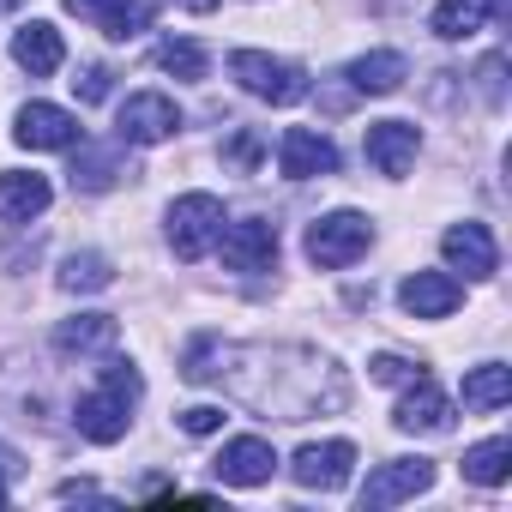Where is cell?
Segmentation results:
<instances>
[{
    "instance_id": "cell-1",
    "label": "cell",
    "mask_w": 512,
    "mask_h": 512,
    "mask_svg": "<svg viewBox=\"0 0 512 512\" xmlns=\"http://www.w3.org/2000/svg\"><path fill=\"white\" fill-rule=\"evenodd\" d=\"M181 374L193 386H223L235 404L260 410L272 422H308L332 416L350 404V380L332 356L308 344H223V338H193Z\"/></svg>"
},
{
    "instance_id": "cell-2",
    "label": "cell",
    "mask_w": 512,
    "mask_h": 512,
    "mask_svg": "<svg viewBox=\"0 0 512 512\" xmlns=\"http://www.w3.org/2000/svg\"><path fill=\"white\" fill-rule=\"evenodd\" d=\"M139 392H145V380H139L133 362H103V380H97L91 392H79V404H73L79 434L97 440V446H115V440L127 434V422H133Z\"/></svg>"
},
{
    "instance_id": "cell-3",
    "label": "cell",
    "mask_w": 512,
    "mask_h": 512,
    "mask_svg": "<svg viewBox=\"0 0 512 512\" xmlns=\"http://www.w3.org/2000/svg\"><path fill=\"white\" fill-rule=\"evenodd\" d=\"M229 79H235L247 97L278 103V109H290V103L308 97V73H302L296 61L266 55V49H235V55H229Z\"/></svg>"
},
{
    "instance_id": "cell-4",
    "label": "cell",
    "mask_w": 512,
    "mask_h": 512,
    "mask_svg": "<svg viewBox=\"0 0 512 512\" xmlns=\"http://www.w3.org/2000/svg\"><path fill=\"white\" fill-rule=\"evenodd\" d=\"M163 235L175 247V260H199V253H211L217 235H223V199L217 193H181L169 205V217H163Z\"/></svg>"
},
{
    "instance_id": "cell-5",
    "label": "cell",
    "mask_w": 512,
    "mask_h": 512,
    "mask_svg": "<svg viewBox=\"0 0 512 512\" xmlns=\"http://www.w3.org/2000/svg\"><path fill=\"white\" fill-rule=\"evenodd\" d=\"M368 247H374V223H368L362 211H326V217L308 229V260H314L320 272L356 266Z\"/></svg>"
},
{
    "instance_id": "cell-6",
    "label": "cell",
    "mask_w": 512,
    "mask_h": 512,
    "mask_svg": "<svg viewBox=\"0 0 512 512\" xmlns=\"http://www.w3.org/2000/svg\"><path fill=\"white\" fill-rule=\"evenodd\" d=\"M434 488V464L428 458H386L368 482H362V512H386V506H404L416 494Z\"/></svg>"
},
{
    "instance_id": "cell-7",
    "label": "cell",
    "mask_w": 512,
    "mask_h": 512,
    "mask_svg": "<svg viewBox=\"0 0 512 512\" xmlns=\"http://www.w3.org/2000/svg\"><path fill=\"white\" fill-rule=\"evenodd\" d=\"M217 241H223V266H229V272H247V278L278 272V229H272L266 217H241V223H229Z\"/></svg>"
},
{
    "instance_id": "cell-8",
    "label": "cell",
    "mask_w": 512,
    "mask_h": 512,
    "mask_svg": "<svg viewBox=\"0 0 512 512\" xmlns=\"http://www.w3.org/2000/svg\"><path fill=\"white\" fill-rule=\"evenodd\" d=\"M181 133V109L163 91H133L121 103V145H163Z\"/></svg>"
},
{
    "instance_id": "cell-9",
    "label": "cell",
    "mask_w": 512,
    "mask_h": 512,
    "mask_svg": "<svg viewBox=\"0 0 512 512\" xmlns=\"http://www.w3.org/2000/svg\"><path fill=\"white\" fill-rule=\"evenodd\" d=\"M13 139L25 151H73L85 133H79V115L61 109V103H25L19 121H13Z\"/></svg>"
},
{
    "instance_id": "cell-10",
    "label": "cell",
    "mask_w": 512,
    "mask_h": 512,
    "mask_svg": "<svg viewBox=\"0 0 512 512\" xmlns=\"http://www.w3.org/2000/svg\"><path fill=\"white\" fill-rule=\"evenodd\" d=\"M211 470H217L223 488H260V482H272L278 452H272V440H260V434H235V440H223V452H217Z\"/></svg>"
},
{
    "instance_id": "cell-11",
    "label": "cell",
    "mask_w": 512,
    "mask_h": 512,
    "mask_svg": "<svg viewBox=\"0 0 512 512\" xmlns=\"http://www.w3.org/2000/svg\"><path fill=\"white\" fill-rule=\"evenodd\" d=\"M440 253H446V266L464 272L470 284H482V278L500 272V247H494L488 223H452V229L440 235Z\"/></svg>"
},
{
    "instance_id": "cell-12",
    "label": "cell",
    "mask_w": 512,
    "mask_h": 512,
    "mask_svg": "<svg viewBox=\"0 0 512 512\" xmlns=\"http://www.w3.org/2000/svg\"><path fill=\"white\" fill-rule=\"evenodd\" d=\"M350 470H356V446H350V440H314V446H302V452L290 458V476H296L302 488H320V494L344 488Z\"/></svg>"
},
{
    "instance_id": "cell-13",
    "label": "cell",
    "mask_w": 512,
    "mask_h": 512,
    "mask_svg": "<svg viewBox=\"0 0 512 512\" xmlns=\"http://www.w3.org/2000/svg\"><path fill=\"white\" fill-rule=\"evenodd\" d=\"M392 422H398L404 434H446V428H452V398H446L428 374H416V380L404 386V398H398Z\"/></svg>"
},
{
    "instance_id": "cell-14",
    "label": "cell",
    "mask_w": 512,
    "mask_h": 512,
    "mask_svg": "<svg viewBox=\"0 0 512 512\" xmlns=\"http://www.w3.org/2000/svg\"><path fill=\"white\" fill-rule=\"evenodd\" d=\"M362 151H368V163L380 169V175H410L416 169V151H422V133L410 127V121H374L368 127V139H362Z\"/></svg>"
},
{
    "instance_id": "cell-15",
    "label": "cell",
    "mask_w": 512,
    "mask_h": 512,
    "mask_svg": "<svg viewBox=\"0 0 512 512\" xmlns=\"http://www.w3.org/2000/svg\"><path fill=\"white\" fill-rule=\"evenodd\" d=\"M278 169H284L290 181L332 175V169H338V145H332L326 133H314V127H290V133L278 139Z\"/></svg>"
},
{
    "instance_id": "cell-16",
    "label": "cell",
    "mask_w": 512,
    "mask_h": 512,
    "mask_svg": "<svg viewBox=\"0 0 512 512\" xmlns=\"http://www.w3.org/2000/svg\"><path fill=\"white\" fill-rule=\"evenodd\" d=\"M398 302H404V314H416V320H446V314L464 302V284H458L452 272H410V278L398 284Z\"/></svg>"
},
{
    "instance_id": "cell-17",
    "label": "cell",
    "mask_w": 512,
    "mask_h": 512,
    "mask_svg": "<svg viewBox=\"0 0 512 512\" xmlns=\"http://www.w3.org/2000/svg\"><path fill=\"white\" fill-rule=\"evenodd\" d=\"M67 13L85 19V25H97V31L115 37V43H127V37H139V31L151 25V7H145V0H67Z\"/></svg>"
},
{
    "instance_id": "cell-18",
    "label": "cell",
    "mask_w": 512,
    "mask_h": 512,
    "mask_svg": "<svg viewBox=\"0 0 512 512\" xmlns=\"http://www.w3.org/2000/svg\"><path fill=\"white\" fill-rule=\"evenodd\" d=\"M344 79H350V91H362V97H392V91L410 79V61H404L398 49H374V55H356V61L344 67Z\"/></svg>"
},
{
    "instance_id": "cell-19",
    "label": "cell",
    "mask_w": 512,
    "mask_h": 512,
    "mask_svg": "<svg viewBox=\"0 0 512 512\" xmlns=\"http://www.w3.org/2000/svg\"><path fill=\"white\" fill-rule=\"evenodd\" d=\"M13 61H19L31 79H49V73H61V61H67V49H61V31H55L49 19H31V25L13 37Z\"/></svg>"
},
{
    "instance_id": "cell-20",
    "label": "cell",
    "mask_w": 512,
    "mask_h": 512,
    "mask_svg": "<svg viewBox=\"0 0 512 512\" xmlns=\"http://www.w3.org/2000/svg\"><path fill=\"white\" fill-rule=\"evenodd\" d=\"M121 175H133L121 145H85V139H79V157H73V193H109Z\"/></svg>"
},
{
    "instance_id": "cell-21",
    "label": "cell",
    "mask_w": 512,
    "mask_h": 512,
    "mask_svg": "<svg viewBox=\"0 0 512 512\" xmlns=\"http://www.w3.org/2000/svg\"><path fill=\"white\" fill-rule=\"evenodd\" d=\"M49 181L43 175H25V169H7L0 175V223H31L49 211Z\"/></svg>"
},
{
    "instance_id": "cell-22",
    "label": "cell",
    "mask_w": 512,
    "mask_h": 512,
    "mask_svg": "<svg viewBox=\"0 0 512 512\" xmlns=\"http://www.w3.org/2000/svg\"><path fill=\"white\" fill-rule=\"evenodd\" d=\"M115 314H79V320H61V332H55V350L61 356H97V350H109L115 344Z\"/></svg>"
},
{
    "instance_id": "cell-23",
    "label": "cell",
    "mask_w": 512,
    "mask_h": 512,
    "mask_svg": "<svg viewBox=\"0 0 512 512\" xmlns=\"http://www.w3.org/2000/svg\"><path fill=\"white\" fill-rule=\"evenodd\" d=\"M115 284V266H109V253H67V266H61V290L67 296H97Z\"/></svg>"
},
{
    "instance_id": "cell-24",
    "label": "cell",
    "mask_w": 512,
    "mask_h": 512,
    "mask_svg": "<svg viewBox=\"0 0 512 512\" xmlns=\"http://www.w3.org/2000/svg\"><path fill=\"white\" fill-rule=\"evenodd\" d=\"M512 398V368L506 362H482L464 374V410H500Z\"/></svg>"
},
{
    "instance_id": "cell-25",
    "label": "cell",
    "mask_w": 512,
    "mask_h": 512,
    "mask_svg": "<svg viewBox=\"0 0 512 512\" xmlns=\"http://www.w3.org/2000/svg\"><path fill=\"white\" fill-rule=\"evenodd\" d=\"M488 13H494V0H440L434 7V37H446V43L476 37L488 25Z\"/></svg>"
},
{
    "instance_id": "cell-26",
    "label": "cell",
    "mask_w": 512,
    "mask_h": 512,
    "mask_svg": "<svg viewBox=\"0 0 512 512\" xmlns=\"http://www.w3.org/2000/svg\"><path fill=\"white\" fill-rule=\"evenodd\" d=\"M464 476L470 482H482V488H500L506 476H512V440H482V446H470L464 452Z\"/></svg>"
},
{
    "instance_id": "cell-27",
    "label": "cell",
    "mask_w": 512,
    "mask_h": 512,
    "mask_svg": "<svg viewBox=\"0 0 512 512\" xmlns=\"http://www.w3.org/2000/svg\"><path fill=\"white\" fill-rule=\"evenodd\" d=\"M157 67L175 73V79H205V49L199 43H157Z\"/></svg>"
},
{
    "instance_id": "cell-28",
    "label": "cell",
    "mask_w": 512,
    "mask_h": 512,
    "mask_svg": "<svg viewBox=\"0 0 512 512\" xmlns=\"http://www.w3.org/2000/svg\"><path fill=\"white\" fill-rule=\"evenodd\" d=\"M368 368H374V380H386V386H410V380L422 374V362H404V356H374Z\"/></svg>"
},
{
    "instance_id": "cell-29",
    "label": "cell",
    "mask_w": 512,
    "mask_h": 512,
    "mask_svg": "<svg viewBox=\"0 0 512 512\" xmlns=\"http://www.w3.org/2000/svg\"><path fill=\"white\" fill-rule=\"evenodd\" d=\"M181 428L187 434H217L223 428V410L217 404H193V410H181Z\"/></svg>"
},
{
    "instance_id": "cell-30",
    "label": "cell",
    "mask_w": 512,
    "mask_h": 512,
    "mask_svg": "<svg viewBox=\"0 0 512 512\" xmlns=\"http://www.w3.org/2000/svg\"><path fill=\"white\" fill-rule=\"evenodd\" d=\"M476 79H482V97H488V103H500V97H506V85H500V79H506V61H500V55H488Z\"/></svg>"
},
{
    "instance_id": "cell-31",
    "label": "cell",
    "mask_w": 512,
    "mask_h": 512,
    "mask_svg": "<svg viewBox=\"0 0 512 512\" xmlns=\"http://www.w3.org/2000/svg\"><path fill=\"white\" fill-rule=\"evenodd\" d=\"M73 85H79V97H85V103H103V97H109V67H85Z\"/></svg>"
},
{
    "instance_id": "cell-32",
    "label": "cell",
    "mask_w": 512,
    "mask_h": 512,
    "mask_svg": "<svg viewBox=\"0 0 512 512\" xmlns=\"http://www.w3.org/2000/svg\"><path fill=\"white\" fill-rule=\"evenodd\" d=\"M61 500H103L97 482H61Z\"/></svg>"
},
{
    "instance_id": "cell-33",
    "label": "cell",
    "mask_w": 512,
    "mask_h": 512,
    "mask_svg": "<svg viewBox=\"0 0 512 512\" xmlns=\"http://www.w3.org/2000/svg\"><path fill=\"white\" fill-rule=\"evenodd\" d=\"M19 470H25V458L13 446H0V482H19Z\"/></svg>"
},
{
    "instance_id": "cell-34",
    "label": "cell",
    "mask_w": 512,
    "mask_h": 512,
    "mask_svg": "<svg viewBox=\"0 0 512 512\" xmlns=\"http://www.w3.org/2000/svg\"><path fill=\"white\" fill-rule=\"evenodd\" d=\"M229 157H235V163H253V157H260V139H253V133H241V139L229 145Z\"/></svg>"
},
{
    "instance_id": "cell-35",
    "label": "cell",
    "mask_w": 512,
    "mask_h": 512,
    "mask_svg": "<svg viewBox=\"0 0 512 512\" xmlns=\"http://www.w3.org/2000/svg\"><path fill=\"white\" fill-rule=\"evenodd\" d=\"M181 7H187V13H211V7H217V0H181Z\"/></svg>"
},
{
    "instance_id": "cell-36",
    "label": "cell",
    "mask_w": 512,
    "mask_h": 512,
    "mask_svg": "<svg viewBox=\"0 0 512 512\" xmlns=\"http://www.w3.org/2000/svg\"><path fill=\"white\" fill-rule=\"evenodd\" d=\"M7 494H13V482H0V506H7Z\"/></svg>"
},
{
    "instance_id": "cell-37",
    "label": "cell",
    "mask_w": 512,
    "mask_h": 512,
    "mask_svg": "<svg viewBox=\"0 0 512 512\" xmlns=\"http://www.w3.org/2000/svg\"><path fill=\"white\" fill-rule=\"evenodd\" d=\"M13 7H19V0H0V13H13Z\"/></svg>"
}]
</instances>
